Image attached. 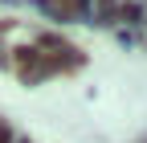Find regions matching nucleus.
Listing matches in <instances>:
<instances>
[{
    "instance_id": "f03ea898",
    "label": "nucleus",
    "mask_w": 147,
    "mask_h": 143,
    "mask_svg": "<svg viewBox=\"0 0 147 143\" xmlns=\"http://www.w3.org/2000/svg\"><path fill=\"white\" fill-rule=\"evenodd\" d=\"M0 143H8V131H4V127H0Z\"/></svg>"
},
{
    "instance_id": "f257e3e1",
    "label": "nucleus",
    "mask_w": 147,
    "mask_h": 143,
    "mask_svg": "<svg viewBox=\"0 0 147 143\" xmlns=\"http://www.w3.org/2000/svg\"><path fill=\"white\" fill-rule=\"evenodd\" d=\"M53 12H65V16H74V12H78V4H74V0H57V4H53Z\"/></svg>"
}]
</instances>
